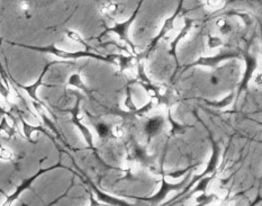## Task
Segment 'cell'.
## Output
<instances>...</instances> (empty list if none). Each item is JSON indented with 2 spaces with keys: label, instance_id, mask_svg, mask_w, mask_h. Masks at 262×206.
I'll list each match as a JSON object with an SVG mask.
<instances>
[{
  "label": "cell",
  "instance_id": "5",
  "mask_svg": "<svg viewBox=\"0 0 262 206\" xmlns=\"http://www.w3.org/2000/svg\"><path fill=\"white\" fill-rule=\"evenodd\" d=\"M0 193H2L3 195H5V196H6V193H4V191H3V190H0Z\"/></svg>",
  "mask_w": 262,
  "mask_h": 206
},
{
  "label": "cell",
  "instance_id": "3",
  "mask_svg": "<svg viewBox=\"0 0 262 206\" xmlns=\"http://www.w3.org/2000/svg\"><path fill=\"white\" fill-rule=\"evenodd\" d=\"M161 125V122L159 121V119H155V121L150 122L149 127H147V132L149 133H156L157 131L159 130V128H160Z\"/></svg>",
  "mask_w": 262,
  "mask_h": 206
},
{
  "label": "cell",
  "instance_id": "2",
  "mask_svg": "<svg viewBox=\"0 0 262 206\" xmlns=\"http://www.w3.org/2000/svg\"><path fill=\"white\" fill-rule=\"evenodd\" d=\"M14 152L7 147H0V159L6 160V161H13Z\"/></svg>",
  "mask_w": 262,
  "mask_h": 206
},
{
  "label": "cell",
  "instance_id": "4",
  "mask_svg": "<svg viewBox=\"0 0 262 206\" xmlns=\"http://www.w3.org/2000/svg\"><path fill=\"white\" fill-rule=\"evenodd\" d=\"M6 115H9V114L5 111V108L2 106V102H0V117L6 116Z\"/></svg>",
  "mask_w": 262,
  "mask_h": 206
},
{
  "label": "cell",
  "instance_id": "1",
  "mask_svg": "<svg viewBox=\"0 0 262 206\" xmlns=\"http://www.w3.org/2000/svg\"><path fill=\"white\" fill-rule=\"evenodd\" d=\"M52 65H54V64H50V65H48L47 67H45V69L43 70V72L41 73V76H39V78H38V79L36 80V81L34 83L33 85H28V86H20V85H19V87H21L23 89L26 90V91H27V94L30 95L33 99L38 100V99H37L36 91H37V89L42 86V83H43V77L45 76V73H47V71L49 70V68H50L51 66H52Z\"/></svg>",
  "mask_w": 262,
  "mask_h": 206
}]
</instances>
